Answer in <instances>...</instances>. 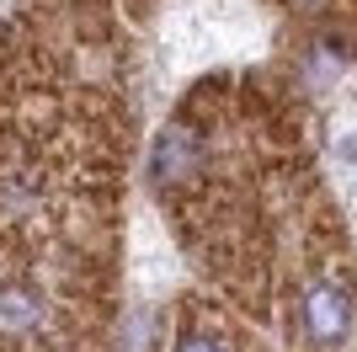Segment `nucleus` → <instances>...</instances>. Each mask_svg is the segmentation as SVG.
<instances>
[{
  "label": "nucleus",
  "instance_id": "f03ea898",
  "mask_svg": "<svg viewBox=\"0 0 357 352\" xmlns=\"http://www.w3.org/2000/svg\"><path fill=\"white\" fill-rule=\"evenodd\" d=\"M197 166H203V139H197L192 129L171 123V129L155 133V149H149V171L160 176V182H187V176H197Z\"/></svg>",
  "mask_w": 357,
  "mask_h": 352
},
{
  "label": "nucleus",
  "instance_id": "7ed1b4c3",
  "mask_svg": "<svg viewBox=\"0 0 357 352\" xmlns=\"http://www.w3.org/2000/svg\"><path fill=\"white\" fill-rule=\"evenodd\" d=\"M43 321V293L32 288V283H0V331H38Z\"/></svg>",
  "mask_w": 357,
  "mask_h": 352
},
{
  "label": "nucleus",
  "instance_id": "f257e3e1",
  "mask_svg": "<svg viewBox=\"0 0 357 352\" xmlns=\"http://www.w3.org/2000/svg\"><path fill=\"white\" fill-rule=\"evenodd\" d=\"M352 325V293L342 283H314L304 293V331H310L314 347H336Z\"/></svg>",
  "mask_w": 357,
  "mask_h": 352
},
{
  "label": "nucleus",
  "instance_id": "20e7f679",
  "mask_svg": "<svg viewBox=\"0 0 357 352\" xmlns=\"http://www.w3.org/2000/svg\"><path fill=\"white\" fill-rule=\"evenodd\" d=\"M176 352H224V347H219L213 337H187V342H181Z\"/></svg>",
  "mask_w": 357,
  "mask_h": 352
}]
</instances>
